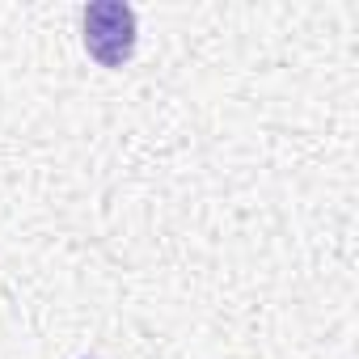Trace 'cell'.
Masks as SVG:
<instances>
[{"label":"cell","instance_id":"6da1fadb","mask_svg":"<svg viewBox=\"0 0 359 359\" xmlns=\"http://www.w3.org/2000/svg\"><path fill=\"white\" fill-rule=\"evenodd\" d=\"M85 51L102 68H123L135 55V9L123 0L85 5Z\"/></svg>","mask_w":359,"mask_h":359}]
</instances>
